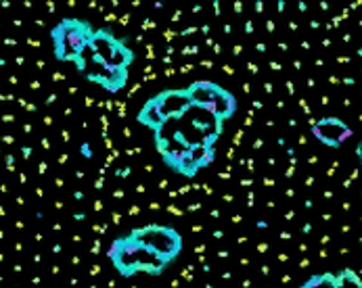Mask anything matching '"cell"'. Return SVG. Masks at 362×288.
Instances as JSON below:
<instances>
[{"instance_id": "cell-2", "label": "cell", "mask_w": 362, "mask_h": 288, "mask_svg": "<svg viewBox=\"0 0 362 288\" xmlns=\"http://www.w3.org/2000/svg\"><path fill=\"white\" fill-rule=\"evenodd\" d=\"M90 52L97 56V61L113 71H130L132 63L136 61L134 50L128 47L124 38H117L111 28H95V34L90 38Z\"/></svg>"}, {"instance_id": "cell-5", "label": "cell", "mask_w": 362, "mask_h": 288, "mask_svg": "<svg viewBox=\"0 0 362 288\" xmlns=\"http://www.w3.org/2000/svg\"><path fill=\"white\" fill-rule=\"evenodd\" d=\"M107 257L113 265V270L122 276V278H132L139 272V253H136V242L126 236H117L111 240V244L107 246Z\"/></svg>"}, {"instance_id": "cell-8", "label": "cell", "mask_w": 362, "mask_h": 288, "mask_svg": "<svg viewBox=\"0 0 362 288\" xmlns=\"http://www.w3.org/2000/svg\"><path fill=\"white\" fill-rule=\"evenodd\" d=\"M300 288H337V278H335L333 272L314 274Z\"/></svg>"}, {"instance_id": "cell-7", "label": "cell", "mask_w": 362, "mask_h": 288, "mask_svg": "<svg viewBox=\"0 0 362 288\" xmlns=\"http://www.w3.org/2000/svg\"><path fill=\"white\" fill-rule=\"evenodd\" d=\"M149 102L156 107V111L159 113V117L165 121L182 115L193 102L187 95V88H176V90H161L159 95H156L153 98H149Z\"/></svg>"}, {"instance_id": "cell-6", "label": "cell", "mask_w": 362, "mask_h": 288, "mask_svg": "<svg viewBox=\"0 0 362 288\" xmlns=\"http://www.w3.org/2000/svg\"><path fill=\"white\" fill-rule=\"evenodd\" d=\"M310 132L312 136L320 144H325L327 148H339L354 136V130L344 119L333 117V115H327L314 121L310 126Z\"/></svg>"}, {"instance_id": "cell-3", "label": "cell", "mask_w": 362, "mask_h": 288, "mask_svg": "<svg viewBox=\"0 0 362 288\" xmlns=\"http://www.w3.org/2000/svg\"><path fill=\"white\" fill-rule=\"evenodd\" d=\"M128 236L132 240H136L141 246L149 248L151 253H156L157 257H161L170 265L180 257V253L185 248L182 234L176 228H172V226L147 224V226H141V228L130 230Z\"/></svg>"}, {"instance_id": "cell-9", "label": "cell", "mask_w": 362, "mask_h": 288, "mask_svg": "<svg viewBox=\"0 0 362 288\" xmlns=\"http://www.w3.org/2000/svg\"><path fill=\"white\" fill-rule=\"evenodd\" d=\"M335 278H337V288H362L361 278L354 270H344L335 274Z\"/></svg>"}, {"instance_id": "cell-4", "label": "cell", "mask_w": 362, "mask_h": 288, "mask_svg": "<svg viewBox=\"0 0 362 288\" xmlns=\"http://www.w3.org/2000/svg\"><path fill=\"white\" fill-rule=\"evenodd\" d=\"M187 95H189L193 104L206 107L211 113H216L222 121L230 119L237 113V107H239V102H237L233 92L224 90L220 84L209 82V80H197V82L189 84Z\"/></svg>"}, {"instance_id": "cell-1", "label": "cell", "mask_w": 362, "mask_h": 288, "mask_svg": "<svg viewBox=\"0 0 362 288\" xmlns=\"http://www.w3.org/2000/svg\"><path fill=\"white\" fill-rule=\"evenodd\" d=\"M95 25L88 19L63 17L51 28L52 56L61 63L74 65V61L90 44Z\"/></svg>"}]
</instances>
